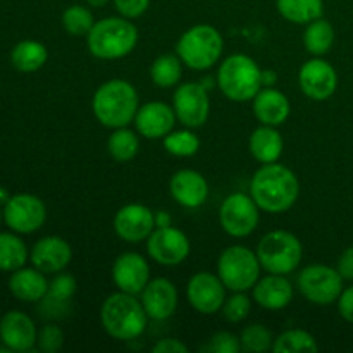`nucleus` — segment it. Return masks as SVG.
Masks as SVG:
<instances>
[{
	"label": "nucleus",
	"mask_w": 353,
	"mask_h": 353,
	"mask_svg": "<svg viewBox=\"0 0 353 353\" xmlns=\"http://www.w3.org/2000/svg\"><path fill=\"white\" fill-rule=\"evenodd\" d=\"M155 230V212L143 203H126L114 216V231L126 243L147 241Z\"/></svg>",
	"instance_id": "nucleus-16"
},
{
	"label": "nucleus",
	"mask_w": 353,
	"mask_h": 353,
	"mask_svg": "<svg viewBox=\"0 0 353 353\" xmlns=\"http://www.w3.org/2000/svg\"><path fill=\"white\" fill-rule=\"evenodd\" d=\"M171 224H172L171 214L164 212V210L155 212V228H165V226H171Z\"/></svg>",
	"instance_id": "nucleus-45"
},
{
	"label": "nucleus",
	"mask_w": 353,
	"mask_h": 353,
	"mask_svg": "<svg viewBox=\"0 0 353 353\" xmlns=\"http://www.w3.org/2000/svg\"><path fill=\"white\" fill-rule=\"evenodd\" d=\"M336 269L345 281H353V247L345 248L338 259Z\"/></svg>",
	"instance_id": "nucleus-44"
},
{
	"label": "nucleus",
	"mask_w": 353,
	"mask_h": 353,
	"mask_svg": "<svg viewBox=\"0 0 353 353\" xmlns=\"http://www.w3.org/2000/svg\"><path fill=\"white\" fill-rule=\"evenodd\" d=\"M48 283L45 272L33 268H21L9 278V290L17 300L26 303H37L47 296Z\"/></svg>",
	"instance_id": "nucleus-25"
},
{
	"label": "nucleus",
	"mask_w": 353,
	"mask_h": 353,
	"mask_svg": "<svg viewBox=\"0 0 353 353\" xmlns=\"http://www.w3.org/2000/svg\"><path fill=\"white\" fill-rule=\"evenodd\" d=\"M10 193L7 192L6 188H3V186H0V205H6L7 202H9V199H10Z\"/></svg>",
	"instance_id": "nucleus-48"
},
{
	"label": "nucleus",
	"mask_w": 353,
	"mask_h": 353,
	"mask_svg": "<svg viewBox=\"0 0 353 353\" xmlns=\"http://www.w3.org/2000/svg\"><path fill=\"white\" fill-rule=\"evenodd\" d=\"M305 31H303L305 50L312 57H323V55L330 54L334 45V37H336L333 24L324 17H319V19L305 24Z\"/></svg>",
	"instance_id": "nucleus-28"
},
{
	"label": "nucleus",
	"mask_w": 353,
	"mask_h": 353,
	"mask_svg": "<svg viewBox=\"0 0 353 353\" xmlns=\"http://www.w3.org/2000/svg\"><path fill=\"white\" fill-rule=\"evenodd\" d=\"M261 261L255 250L231 245L217 259V276L230 292H248L261 279Z\"/></svg>",
	"instance_id": "nucleus-8"
},
{
	"label": "nucleus",
	"mask_w": 353,
	"mask_h": 353,
	"mask_svg": "<svg viewBox=\"0 0 353 353\" xmlns=\"http://www.w3.org/2000/svg\"><path fill=\"white\" fill-rule=\"evenodd\" d=\"M248 148L250 154L259 164H272L281 159L285 150V140L276 126H265L261 124L252 131L248 138Z\"/></svg>",
	"instance_id": "nucleus-26"
},
{
	"label": "nucleus",
	"mask_w": 353,
	"mask_h": 353,
	"mask_svg": "<svg viewBox=\"0 0 353 353\" xmlns=\"http://www.w3.org/2000/svg\"><path fill=\"white\" fill-rule=\"evenodd\" d=\"M164 148L168 154L174 157H193L200 150L199 134L193 133L192 128H183V130H172L168 137L162 138Z\"/></svg>",
	"instance_id": "nucleus-34"
},
{
	"label": "nucleus",
	"mask_w": 353,
	"mask_h": 353,
	"mask_svg": "<svg viewBox=\"0 0 353 353\" xmlns=\"http://www.w3.org/2000/svg\"><path fill=\"white\" fill-rule=\"evenodd\" d=\"M140 300L147 316L154 321H168L178 310L179 295L174 283L168 278L150 279L143 292L140 293Z\"/></svg>",
	"instance_id": "nucleus-19"
},
{
	"label": "nucleus",
	"mask_w": 353,
	"mask_h": 353,
	"mask_svg": "<svg viewBox=\"0 0 353 353\" xmlns=\"http://www.w3.org/2000/svg\"><path fill=\"white\" fill-rule=\"evenodd\" d=\"M226 286L214 272L200 271L188 279L186 300L190 305L203 316H214L219 312L226 300Z\"/></svg>",
	"instance_id": "nucleus-14"
},
{
	"label": "nucleus",
	"mask_w": 353,
	"mask_h": 353,
	"mask_svg": "<svg viewBox=\"0 0 353 353\" xmlns=\"http://www.w3.org/2000/svg\"><path fill=\"white\" fill-rule=\"evenodd\" d=\"M343 281L336 268L326 264H310L300 271L296 286L307 302L314 305L336 303L343 292Z\"/></svg>",
	"instance_id": "nucleus-9"
},
{
	"label": "nucleus",
	"mask_w": 353,
	"mask_h": 353,
	"mask_svg": "<svg viewBox=\"0 0 353 353\" xmlns=\"http://www.w3.org/2000/svg\"><path fill=\"white\" fill-rule=\"evenodd\" d=\"M336 305H338V312H340V316L343 317L347 323L353 324V285L348 286V288H343Z\"/></svg>",
	"instance_id": "nucleus-42"
},
{
	"label": "nucleus",
	"mask_w": 353,
	"mask_h": 353,
	"mask_svg": "<svg viewBox=\"0 0 353 353\" xmlns=\"http://www.w3.org/2000/svg\"><path fill=\"white\" fill-rule=\"evenodd\" d=\"M48 61V50L37 40H23L14 45L10 52V62L21 72L40 71Z\"/></svg>",
	"instance_id": "nucleus-27"
},
{
	"label": "nucleus",
	"mask_w": 353,
	"mask_h": 353,
	"mask_svg": "<svg viewBox=\"0 0 353 353\" xmlns=\"http://www.w3.org/2000/svg\"><path fill=\"white\" fill-rule=\"evenodd\" d=\"M172 109L179 123L186 128H202L210 114L209 90L200 81L183 83L172 93Z\"/></svg>",
	"instance_id": "nucleus-11"
},
{
	"label": "nucleus",
	"mask_w": 353,
	"mask_h": 353,
	"mask_svg": "<svg viewBox=\"0 0 353 353\" xmlns=\"http://www.w3.org/2000/svg\"><path fill=\"white\" fill-rule=\"evenodd\" d=\"M169 192L185 209H199L209 199V183L195 169H179L169 179Z\"/></svg>",
	"instance_id": "nucleus-21"
},
{
	"label": "nucleus",
	"mask_w": 353,
	"mask_h": 353,
	"mask_svg": "<svg viewBox=\"0 0 353 353\" xmlns=\"http://www.w3.org/2000/svg\"><path fill=\"white\" fill-rule=\"evenodd\" d=\"M86 2H88V6L93 7V9H102V7H105L110 0H86Z\"/></svg>",
	"instance_id": "nucleus-47"
},
{
	"label": "nucleus",
	"mask_w": 353,
	"mask_h": 353,
	"mask_svg": "<svg viewBox=\"0 0 353 353\" xmlns=\"http://www.w3.org/2000/svg\"><path fill=\"white\" fill-rule=\"evenodd\" d=\"M250 195L262 212L283 214L300 196V181L295 172L279 162L261 164L250 179Z\"/></svg>",
	"instance_id": "nucleus-1"
},
{
	"label": "nucleus",
	"mask_w": 353,
	"mask_h": 353,
	"mask_svg": "<svg viewBox=\"0 0 353 353\" xmlns=\"http://www.w3.org/2000/svg\"><path fill=\"white\" fill-rule=\"evenodd\" d=\"M255 254L265 272L288 276L302 264L303 245L290 231L274 230L262 236Z\"/></svg>",
	"instance_id": "nucleus-7"
},
{
	"label": "nucleus",
	"mask_w": 353,
	"mask_h": 353,
	"mask_svg": "<svg viewBox=\"0 0 353 353\" xmlns=\"http://www.w3.org/2000/svg\"><path fill=\"white\" fill-rule=\"evenodd\" d=\"M38 330L28 314L10 310L0 319V341L10 352H31L37 347Z\"/></svg>",
	"instance_id": "nucleus-20"
},
{
	"label": "nucleus",
	"mask_w": 353,
	"mask_h": 353,
	"mask_svg": "<svg viewBox=\"0 0 353 353\" xmlns=\"http://www.w3.org/2000/svg\"><path fill=\"white\" fill-rule=\"evenodd\" d=\"M138 28L131 19L123 16H110L95 21L86 34V47L93 57L100 61H117L137 48Z\"/></svg>",
	"instance_id": "nucleus-4"
},
{
	"label": "nucleus",
	"mask_w": 353,
	"mask_h": 353,
	"mask_svg": "<svg viewBox=\"0 0 353 353\" xmlns=\"http://www.w3.org/2000/svg\"><path fill=\"white\" fill-rule=\"evenodd\" d=\"M117 14L128 19H138L143 16L150 7V0H112Z\"/></svg>",
	"instance_id": "nucleus-41"
},
{
	"label": "nucleus",
	"mask_w": 353,
	"mask_h": 353,
	"mask_svg": "<svg viewBox=\"0 0 353 353\" xmlns=\"http://www.w3.org/2000/svg\"><path fill=\"white\" fill-rule=\"evenodd\" d=\"M272 350L276 353H312L319 350L317 340L305 330H286L274 338Z\"/></svg>",
	"instance_id": "nucleus-33"
},
{
	"label": "nucleus",
	"mask_w": 353,
	"mask_h": 353,
	"mask_svg": "<svg viewBox=\"0 0 353 353\" xmlns=\"http://www.w3.org/2000/svg\"><path fill=\"white\" fill-rule=\"evenodd\" d=\"M176 121L178 117L172 105L162 100H152L140 105L133 123L140 137L147 140H162L174 130Z\"/></svg>",
	"instance_id": "nucleus-18"
},
{
	"label": "nucleus",
	"mask_w": 353,
	"mask_h": 353,
	"mask_svg": "<svg viewBox=\"0 0 353 353\" xmlns=\"http://www.w3.org/2000/svg\"><path fill=\"white\" fill-rule=\"evenodd\" d=\"M272 343H274V336H272L271 330L265 327L264 324H248L240 334L241 352L264 353L272 350Z\"/></svg>",
	"instance_id": "nucleus-36"
},
{
	"label": "nucleus",
	"mask_w": 353,
	"mask_h": 353,
	"mask_svg": "<svg viewBox=\"0 0 353 353\" xmlns=\"http://www.w3.org/2000/svg\"><path fill=\"white\" fill-rule=\"evenodd\" d=\"M154 353H186L188 347L183 343L181 340H176V338H162L157 343L152 347Z\"/></svg>",
	"instance_id": "nucleus-43"
},
{
	"label": "nucleus",
	"mask_w": 353,
	"mask_h": 353,
	"mask_svg": "<svg viewBox=\"0 0 353 353\" xmlns=\"http://www.w3.org/2000/svg\"><path fill=\"white\" fill-rule=\"evenodd\" d=\"M252 310V299L247 295V292H231L230 296H226L224 305L221 309L224 319L231 324L243 323Z\"/></svg>",
	"instance_id": "nucleus-37"
},
{
	"label": "nucleus",
	"mask_w": 353,
	"mask_h": 353,
	"mask_svg": "<svg viewBox=\"0 0 353 353\" xmlns=\"http://www.w3.org/2000/svg\"><path fill=\"white\" fill-rule=\"evenodd\" d=\"M183 62L178 55L162 54L152 62L150 79L159 88H174L183 78Z\"/></svg>",
	"instance_id": "nucleus-32"
},
{
	"label": "nucleus",
	"mask_w": 353,
	"mask_h": 353,
	"mask_svg": "<svg viewBox=\"0 0 353 353\" xmlns=\"http://www.w3.org/2000/svg\"><path fill=\"white\" fill-rule=\"evenodd\" d=\"M61 21L64 31L71 37H86L95 24V16L88 7L74 3L62 12Z\"/></svg>",
	"instance_id": "nucleus-35"
},
{
	"label": "nucleus",
	"mask_w": 353,
	"mask_h": 353,
	"mask_svg": "<svg viewBox=\"0 0 353 353\" xmlns=\"http://www.w3.org/2000/svg\"><path fill=\"white\" fill-rule=\"evenodd\" d=\"M223 34L212 24H195L179 37L176 55L186 68L193 71H207L223 57Z\"/></svg>",
	"instance_id": "nucleus-6"
},
{
	"label": "nucleus",
	"mask_w": 353,
	"mask_h": 353,
	"mask_svg": "<svg viewBox=\"0 0 353 353\" xmlns=\"http://www.w3.org/2000/svg\"><path fill=\"white\" fill-rule=\"evenodd\" d=\"M76 290H78V283H76L74 276L68 274V272H57L55 278L48 283L47 296L55 302L69 303L76 295Z\"/></svg>",
	"instance_id": "nucleus-38"
},
{
	"label": "nucleus",
	"mask_w": 353,
	"mask_h": 353,
	"mask_svg": "<svg viewBox=\"0 0 353 353\" xmlns=\"http://www.w3.org/2000/svg\"><path fill=\"white\" fill-rule=\"evenodd\" d=\"M295 288L283 274H269L259 279L252 288V300L265 310H283L293 302Z\"/></svg>",
	"instance_id": "nucleus-23"
},
{
	"label": "nucleus",
	"mask_w": 353,
	"mask_h": 353,
	"mask_svg": "<svg viewBox=\"0 0 353 353\" xmlns=\"http://www.w3.org/2000/svg\"><path fill=\"white\" fill-rule=\"evenodd\" d=\"M299 85L303 95L316 102L331 99L338 88V72L323 57H312L299 71Z\"/></svg>",
	"instance_id": "nucleus-15"
},
{
	"label": "nucleus",
	"mask_w": 353,
	"mask_h": 353,
	"mask_svg": "<svg viewBox=\"0 0 353 353\" xmlns=\"http://www.w3.org/2000/svg\"><path fill=\"white\" fill-rule=\"evenodd\" d=\"M255 119L265 126H281L292 114L290 99L274 86H264L252 100Z\"/></svg>",
	"instance_id": "nucleus-24"
},
{
	"label": "nucleus",
	"mask_w": 353,
	"mask_h": 353,
	"mask_svg": "<svg viewBox=\"0 0 353 353\" xmlns=\"http://www.w3.org/2000/svg\"><path fill=\"white\" fill-rule=\"evenodd\" d=\"M112 281L119 292L140 295L150 283V264L137 252H124L112 264Z\"/></svg>",
	"instance_id": "nucleus-17"
},
{
	"label": "nucleus",
	"mask_w": 353,
	"mask_h": 353,
	"mask_svg": "<svg viewBox=\"0 0 353 353\" xmlns=\"http://www.w3.org/2000/svg\"><path fill=\"white\" fill-rule=\"evenodd\" d=\"M28 259L30 252L17 233H0V271H17L26 265Z\"/></svg>",
	"instance_id": "nucleus-31"
},
{
	"label": "nucleus",
	"mask_w": 353,
	"mask_h": 353,
	"mask_svg": "<svg viewBox=\"0 0 353 353\" xmlns=\"http://www.w3.org/2000/svg\"><path fill=\"white\" fill-rule=\"evenodd\" d=\"M3 221L17 234H31L47 221L43 200L31 193H17L3 205Z\"/></svg>",
	"instance_id": "nucleus-13"
},
{
	"label": "nucleus",
	"mask_w": 353,
	"mask_h": 353,
	"mask_svg": "<svg viewBox=\"0 0 353 353\" xmlns=\"http://www.w3.org/2000/svg\"><path fill=\"white\" fill-rule=\"evenodd\" d=\"M276 81H278V74L274 71H271V69L262 71V88L264 86H274Z\"/></svg>",
	"instance_id": "nucleus-46"
},
{
	"label": "nucleus",
	"mask_w": 353,
	"mask_h": 353,
	"mask_svg": "<svg viewBox=\"0 0 353 353\" xmlns=\"http://www.w3.org/2000/svg\"><path fill=\"white\" fill-rule=\"evenodd\" d=\"M217 86L231 102L254 100L262 88V69L247 54H233L224 59L217 69Z\"/></svg>",
	"instance_id": "nucleus-5"
},
{
	"label": "nucleus",
	"mask_w": 353,
	"mask_h": 353,
	"mask_svg": "<svg viewBox=\"0 0 353 353\" xmlns=\"http://www.w3.org/2000/svg\"><path fill=\"white\" fill-rule=\"evenodd\" d=\"M107 152L116 162H130L140 152V137L138 131L130 130L128 126L112 130L109 140H107Z\"/></svg>",
	"instance_id": "nucleus-30"
},
{
	"label": "nucleus",
	"mask_w": 353,
	"mask_h": 353,
	"mask_svg": "<svg viewBox=\"0 0 353 353\" xmlns=\"http://www.w3.org/2000/svg\"><path fill=\"white\" fill-rule=\"evenodd\" d=\"M148 319L141 300L119 290L107 296L100 307V324L114 340H137L147 331Z\"/></svg>",
	"instance_id": "nucleus-3"
},
{
	"label": "nucleus",
	"mask_w": 353,
	"mask_h": 353,
	"mask_svg": "<svg viewBox=\"0 0 353 353\" xmlns=\"http://www.w3.org/2000/svg\"><path fill=\"white\" fill-rule=\"evenodd\" d=\"M200 352L209 353H240V336L230 331H219V333L212 334L205 345L200 348Z\"/></svg>",
	"instance_id": "nucleus-39"
},
{
	"label": "nucleus",
	"mask_w": 353,
	"mask_h": 353,
	"mask_svg": "<svg viewBox=\"0 0 353 353\" xmlns=\"http://www.w3.org/2000/svg\"><path fill=\"white\" fill-rule=\"evenodd\" d=\"M283 19L293 24H309L323 17L324 0H276Z\"/></svg>",
	"instance_id": "nucleus-29"
},
{
	"label": "nucleus",
	"mask_w": 353,
	"mask_h": 353,
	"mask_svg": "<svg viewBox=\"0 0 353 353\" xmlns=\"http://www.w3.org/2000/svg\"><path fill=\"white\" fill-rule=\"evenodd\" d=\"M30 261L45 274H57L71 264L72 248L61 236L40 238L31 248Z\"/></svg>",
	"instance_id": "nucleus-22"
},
{
	"label": "nucleus",
	"mask_w": 353,
	"mask_h": 353,
	"mask_svg": "<svg viewBox=\"0 0 353 353\" xmlns=\"http://www.w3.org/2000/svg\"><path fill=\"white\" fill-rule=\"evenodd\" d=\"M64 341H65L64 331H62L59 326H55V324H47V326H43L40 331H38L37 347L38 350H41L43 353L59 352L62 347H64Z\"/></svg>",
	"instance_id": "nucleus-40"
},
{
	"label": "nucleus",
	"mask_w": 353,
	"mask_h": 353,
	"mask_svg": "<svg viewBox=\"0 0 353 353\" xmlns=\"http://www.w3.org/2000/svg\"><path fill=\"white\" fill-rule=\"evenodd\" d=\"M2 219H3V210L0 209V223H2Z\"/></svg>",
	"instance_id": "nucleus-49"
},
{
	"label": "nucleus",
	"mask_w": 353,
	"mask_h": 353,
	"mask_svg": "<svg viewBox=\"0 0 353 353\" xmlns=\"http://www.w3.org/2000/svg\"><path fill=\"white\" fill-rule=\"evenodd\" d=\"M145 243H147L148 257L165 268L183 264L192 252V243H190L188 236L172 224L165 228H155Z\"/></svg>",
	"instance_id": "nucleus-12"
},
{
	"label": "nucleus",
	"mask_w": 353,
	"mask_h": 353,
	"mask_svg": "<svg viewBox=\"0 0 353 353\" xmlns=\"http://www.w3.org/2000/svg\"><path fill=\"white\" fill-rule=\"evenodd\" d=\"M261 212L250 193H231L219 207L221 228L233 238H247L257 230Z\"/></svg>",
	"instance_id": "nucleus-10"
},
{
	"label": "nucleus",
	"mask_w": 353,
	"mask_h": 353,
	"mask_svg": "<svg viewBox=\"0 0 353 353\" xmlns=\"http://www.w3.org/2000/svg\"><path fill=\"white\" fill-rule=\"evenodd\" d=\"M138 109L140 97L137 88L126 79H109L93 93L92 110L95 119L109 130H117L133 123Z\"/></svg>",
	"instance_id": "nucleus-2"
}]
</instances>
